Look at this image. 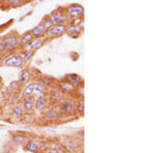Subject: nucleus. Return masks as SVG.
<instances>
[{"mask_svg":"<svg viewBox=\"0 0 147 153\" xmlns=\"http://www.w3.org/2000/svg\"><path fill=\"white\" fill-rule=\"evenodd\" d=\"M20 36L16 32H10L0 38V54L7 55L20 49Z\"/></svg>","mask_w":147,"mask_h":153,"instance_id":"obj_1","label":"nucleus"},{"mask_svg":"<svg viewBox=\"0 0 147 153\" xmlns=\"http://www.w3.org/2000/svg\"><path fill=\"white\" fill-rule=\"evenodd\" d=\"M48 88L45 86H43L41 82H38L37 80L31 81L30 83L24 85L22 87V90L20 92V98H27L31 96H38V94H47Z\"/></svg>","mask_w":147,"mask_h":153,"instance_id":"obj_2","label":"nucleus"},{"mask_svg":"<svg viewBox=\"0 0 147 153\" xmlns=\"http://www.w3.org/2000/svg\"><path fill=\"white\" fill-rule=\"evenodd\" d=\"M56 107H58V109H59V111H60V114H61V117H63V115L69 117V115H72V114L76 111V102L74 100L72 97L68 96V97H66L63 102H61L59 105H56Z\"/></svg>","mask_w":147,"mask_h":153,"instance_id":"obj_3","label":"nucleus"},{"mask_svg":"<svg viewBox=\"0 0 147 153\" xmlns=\"http://www.w3.org/2000/svg\"><path fill=\"white\" fill-rule=\"evenodd\" d=\"M3 65L7 68H23L24 60L21 58L19 53H11V54L5 55L3 60Z\"/></svg>","mask_w":147,"mask_h":153,"instance_id":"obj_4","label":"nucleus"},{"mask_svg":"<svg viewBox=\"0 0 147 153\" xmlns=\"http://www.w3.org/2000/svg\"><path fill=\"white\" fill-rule=\"evenodd\" d=\"M47 97L49 99V103H50V105H59L68 96L64 92H61L58 87H53V88H50V90H48Z\"/></svg>","mask_w":147,"mask_h":153,"instance_id":"obj_5","label":"nucleus"},{"mask_svg":"<svg viewBox=\"0 0 147 153\" xmlns=\"http://www.w3.org/2000/svg\"><path fill=\"white\" fill-rule=\"evenodd\" d=\"M48 16L52 20L53 25H66V12L63 7L52 11Z\"/></svg>","mask_w":147,"mask_h":153,"instance_id":"obj_6","label":"nucleus"},{"mask_svg":"<svg viewBox=\"0 0 147 153\" xmlns=\"http://www.w3.org/2000/svg\"><path fill=\"white\" fill-rule=\"evenodd\" d=\"M56 87L61 92H64L66 96H72V94H76L79 88L76 86H74L72 83H70L68 80H58L56 82Z\"/></svg>","mask_w":147,"mask_h":153,"instance_id":"obj_7","label":"nucleus"},{"mask_svg":"<svg viewBox=\"0 0 147 153\" xmlns=\"http://www.w3.org/2000/svg\"><path fill=\"white\" fill-rule=\"evenodd\" d=\"M49 107H50V103H49V99L47 97V94H38L36 96V105H34V110L39 114H43Z\"/></svg>","mask_w":147,"mask_h":153,"instance_id":"obj_8","label":"nucleus"},{"mask_svg":"<svg viewBox=\"0 0 147 153\" xmlns=\"http://www.w3.org/2000/svg\"><path fill=\"white\" fill-rule=\"evenodd\" d=\"M43 117L48 123H56V121L60 120L61 114H60L56 105H50L43 113Z\"/></svg>","mask_w":147,"mask_h":153,"instance_id":"obj_9","label":"nucleus"},{"mask_svg":"<svg viewBox=\"0 0 147 153\" xmlns=\"http://www.w3.org/2000/svg\"><path fill=\"white\" fill-rule=\"evenodd\" d=\"M64 9L68 15L75 17V19H81L85 14V9L81 4H70Z\"/></svg>","mask_w":147,"mask_h":153,"instance_id":"obj_10","label":"nucleus"},{"mask_svg":"<svg viewBox=\"0 0 147 153\" xmlns=\"http://www.w3.org/2000/svg\"><path fill=\"white\" fill-rule=\"evenodd\" d=\"M66 28H68V25H54L50 30L47 31L45 36L49 38H59L66 33Z\"/></svg>","mask_w":147,"mask_h":153,"instance_id":"obj_11","label":"nucleus"},{"mask_svg":"<svg viewBox=\"0 0 147 153\" xmlns=\"http://www.w3.org/2000/svg\"><path fill=\"white\" fill-rule=\"evenodd\" d=\"M82 32H83V26H82V25H77V23L68 25L66 34L70 36L71 38H77V37H80Z\"/></svg>","mask_w":147,"mask_h":153,"instance_id":"obj_12","label":"nucleus"},{"mask_svg":"<svg viewBox=\"0 0 147 153\" xmlns=\"http://www.w3.org/2000/svg\"><path fill=\"white\" fill-rule=\"evenodd\" d=\"M32 79H33V76H32L31 69L30 68H22V70L20 72V77H19V82L21 83V86L30 83L31 81H33Z\"/></svg>","mask_w":147,"mask_h":153,"instance_id":"obj_13","label":"nucleus"},{"mask_svg":"<svg viewBox=\"0 0 147 153\" xmlns=\"http://www.w3.org/2000/svg\"><path fill=\"white\" fill-rule=\"evenodd\" d=\"M24 146V149L28 151V152H33V153H39L41 152V148H42V145L38 140L36 138H31V140H27V142L23 145Z\"/></svg>","mask_w":147,"mask_h":153,"instance_id":"obj_14","label":"nucleus"},{"mask_svg":"<svg viewBox=\"0 0 147 153\" xmlns=\"http://www.w3.org/2000/svg\"><path fill=\"white\" fill-rule=\"evenodd\" d=\"M21 104L24 109V113H32L34 111V105H36V97L31 96L27 98L21 99Z\"/></svg>","mask_w":147,"mask_h":153,"instance_id":"obj_15","label":"nucleus"},{"mask_svg":"<svg viewBox=\"0 0 147 153\" xmlns=\"http://www.w3.org/2000/svg\"><path fill=\"white\" fill-rule=\"evenodd\" d=\"M37 81L41 82L43 86H45L48 90H50L53 87H56V82H58V80H55L54 77H52V76H47V75H41L39 79Z\"/></svg>","mask_w":147,"mask_h":153,"instance_id":"obj_16","label":"nucleus"},{"mask_svg":"<svg viewBox=\"0 0 147 153\" xmlns=\"http://www.w3.org/2000/svg\"><path fill=\"white\" fill-rule=\"evenodd\" d=\"M64 79L68 80L74 86H76L77 88H81L83 86V79L81 77L80 75H77V74H66Z\"/></svg>","mask_w":147,"mask_h":153,"instance_id":"obj_17","label":"nucleus"},{"mask_svg":"<svg viewBox=\"0 0 147 153\" xmlns=\"http://www.w3.org/2000/svg\"><path fill=\"white\" fill-rule=\"evenodd\" d=\"M44 42H45V36H44V37H34L33 39L26 45V49L34 50V52H36L37 49L42 48V45L44 44Z\"/></svg>","mask_w":147,"mask_h":153,"instance_id":"obj_18","label":"nucleus"},{"mask_svg":"<svg viewBox=\"0 0 147 153\" xmlns=\"http://www.w3.org/2000/svg\"><path fill=\"white\" fill-rule=\"evenodd\" d=\"M24 115V109L22 107L21 103H17L16 105H14V109H12V118L15 120H21Z\"/></svg>","mask_w":147,"mask_h":153,"instance_id":"obj_19","label":"nucleus"},{"mask_svg":"<svg viewBox=\"0 0 147 153\" xmlns=\"http://www.w3.org/2000/svg\"><path fill=\"white\" fill-rule=\"evenodd\" d=\"M33 34L31 33V31H28V32H24L23 34H21L20 36V47H26L32 39H33Z\"/></svg>","mask_w":147,"mask_h":153,"instance_id":"obj_20","label":"nucleus"},{"mask_svg":"<svg viewBox=\"0 0 147 153\" xmlns=\"http://www.w3.org/2000/svg\"><path fill=\"white\" fill-rule=\"evenodd\" d=\"M34 50H30V49H21L19 50V54L21 55V58L24 60V61H27V60H31L33 56H34Z\"/></svg>","mask_w":147,"mask_h":153,"instance_id":"obj_21","label":"nucleus"},{"mask_svg":"<svg viewBox=\"0 0 147 153\" xmlns=\"http://www.w3.org/2000/svg\"><path fill=\"white\" fill-rule=\"evenodd\" d=\"M31 33L33 34V37H44L45 36V30H44L42 23H38L34 28L31 30Z\"/></svg>","mask_w":147,"mask_h":153,"instance_id":"obj_22","label":"nucleus"},{"mask_svg":"<svg viewBox=\"0 0 147 153\" xmlns=\"http://www.w3.org/2000/svg\"><path fill=\"white\" fill-rule=\"evenodd\" d=\"M7 88L11 91V93H17V92H21L22 86H21V83L19 82V80H16V81H11V82L9 83Z\"/></svg>","mask_w":147,"mask_h":153,"instance_id":"obj_23","label":"nucleus"},{"mask_svg":"<svg viewBox=\"0 0 147 153\" xmlns=\"http://www.w3.org/2000/svg\"><path fill=\"white\" fill-rule=\"evenodd\" d=\"M27 137L24 136V135H15L14 137H12V141H14L16 145H19V146H23L24 143L27 142Z\"/></svg>","mask_w":147,"mask_h":153,"instance_id":"obj_24","label":"nucleus"},{"mask_svg":"<svg viewBox=\"0 0 147 153\" xmlns=\"http://www.w3.org/2000/svg\"><path fill=\"white\" fill-rule=\"evenodd\" d=\"M76 110L79 111L80 115L83 114V110H85V99H83V96H79V99L76 102Z\"/></svg>","mask_w":147,"mask_h":153,"instance_id":"obj_25","label":"nucleus"},{"mask_svg":"<svg viewBox=\"0 0 147 153\" xmlns=\"http://www.w3.org/2000/svg\"><path fill=\"white\" fill-rule=\"evenodd\" d=\"M42 25H43V27H44V30H45V33H47V31H49L50 30L54 25H53V22H52V20L49 19V16L47 15V16H44V19L42 20V22H41Z\"/></svg>","mask_w":147,"mask_h":153,"instance_id":"obj_26","label":"nucleus"},{"mask_svg":"<svg viewBox=\"0 0 147 153\" xmlns=\"http://www.w3.org/2000/svg\"><path fill=\"white\" fill-rule=\"evenodd\" d=\"M11 96H12V93H11V91L9 90V88H5V90H3L1 92H0V98H1L3 102H7Z\"/></svg>","mask_w":147,"mask_h":153,"instance_id":"obj_27","label":"nucleus"},{"mask_svg":"<svg viewBox=\"0 0 147 153\" xmlns=\"http://www.w3.org/2000/svg\"><path fill=\"white\" fill-rule=\"evenodd\" d=\"M20 96L19 94H14V93H12V96L9 98V100H7V103H9V105H12V107H14V105H16L17 103H20Z\"/></svg>","mask_w":147,"mask_h":153,"instance_id":"obj_28","label":"nucleus"},{"mask_svg":"<svg viewBox=\"0 0 147 153\" xmlns=\"http://www.w3.org/2000/svg\"><path fill=\"white\" fill-rule=\"evenodd\" d=\"M44 153H60V152H59V149L55 146H49V147L45 148Z\"/></svg>","mask_w":147,"mask_h":153,"instance_id":"obj_29","label":"nucleus"},{"mask_svg":"<svg viewBox=\"0 0 147 153\" xmlns=\"http://www.w3.org/2000/svg\"><path fill=\"white\" fill-rule=\"evenodd\" d=\"M6 3L11 6H19L22 4V0H6Z\"/></svg>","mask_w":147,"mask_h":153,"instance_id":"obj_30","label":"nucleus"},{"mask_svg":"<svg viewBox=\"0 0 147 153\" xmlns=\"http://www.w3.org/2000/svg\"><path fill=\"white\" fill-rule=\"evenodd\" d=\"M0 83H1V77H0Z\"/></svg>","mask_w":147,"mask_h":153,"instance_id":"obj_31","label":"nucleus"},{"mask_svg":"<svg viewBox=\"0 0 147 153\" xmlns=\"http://www.w3.org/2000/svg\"><path fill=\"white\" fill-rule=\"evenodd\" d=\"M0 103H1V98H0Z\"/></svg>","mask_w":147,"mask_h":153,"instance_id":"obj_32","label":"nucleus"}]
</instances>
